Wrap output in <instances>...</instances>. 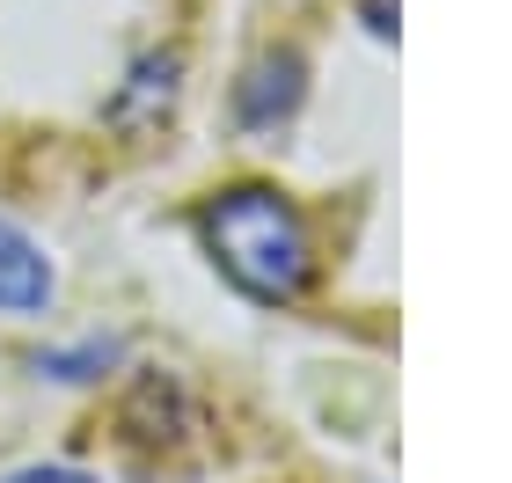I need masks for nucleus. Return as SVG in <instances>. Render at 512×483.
<instances>
[{
  "label": "nucleus",
  "instance_id": "3",
  "mask_svg": "<svg viewBox=\"0 0 512 483\" xmlns=\"http://www.w3.org/2000/svg\"><path fill=\"white\" fill-rule=\"evenodd\" d=\"M44 308H52V264L15 220H0V315H44Z\"/></svg>",
  "mask_w": 512,
  "mask_h": 483
},
{
  "label": "nucleus",
  "instance_id": "1",
  "mask_svg": "<svg viewBox=\"0 0 512 483\" xmlns=\"http://www.w3.org/2000/svg\"><path fill=\"white\" fill-rule=\"evenodd\" d=\"M198 242L220 264V279L256 308H286L315 279V235L300 220V205L271 183H235V191L205 198Z\"/></svg>",
  "mask_w": 512,
  "mask_h": 483
},
{
  "label": "nucleus",
  "instance_id": "2",
  "mask_svg": "<svg viewBox=\"0 0 512 483\" xmlns=\"http://www.w3.org/2000/svg\"><path fill=\"white\" fill-rule=\"evenodd\" d=\"M300 96H308V59L300 52H264L235 88V118L249 132H278L300 110Z\"/></svg>",
  "mask_w": 512,
  "mask_h": 483
},
{
  "label": "nucleus",
  "instance_id": "5",
  "mask_svg": "<svg viewBox=\"0 0 512 483\" xmlns=\"http://www.w3.org/2000/svg\"><path fill=\"white\" fill-rule=\"evenodd\" d=\"M118 359V344H81V352H52L44 359V374H59V381H96V366Z\"/></svg>",
  "mask_w": 512,
  "mask_h": 483
},
{
  "label": "nucleus",
  "instance_id": "4",
  "mask_svg": "<svg viewBox=\"0 0 512 483\" xmlns=\"http://www.w3.org/2000/svg\"><path fill=\"white\" fill-rule=\"evenodd\" d=\"M176 74H183V59H176V52L139 59V66H132V88L118 96V110H110V118H118V125H154V118H169V103H176Z\"/></svg>",
  "mask_w": 512,
  "mask_h": 483
},
{
  "label": "nucleus",
  "instance_id": "6",
  "mask_svg": "<svg viewBox=\"0 0 512 483\" xmlns=\"http://www.w3.org/2000/svg\"><path fill=\"white\" fill-rule=\"evenodd\" d=\"M8 483H96V476H81V469H59V462H37V469H15Z\"/></svg>",
  "mask_w": 512,
  "mask_h": 483
}]
</instances>
